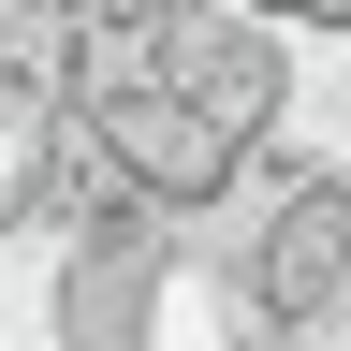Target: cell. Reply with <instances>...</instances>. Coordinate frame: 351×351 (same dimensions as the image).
I'll list each match as a JSON object with an SVG mask.
<instances>
[{"label": "cell", "mask_w": 351, "mask_h": 351, "mask_svg": "<svg viewBox=\"0 0 351 351\" xmlns=\"http://www.w3.org/2000/svg\"><path fill=\"white\" fill-rule=\"evenodd\" d=\"M59 176H73V88L0 59V234H44L59 219Z\"/></svg>", "instance_id": "6da1fadb"}]
</instances>
